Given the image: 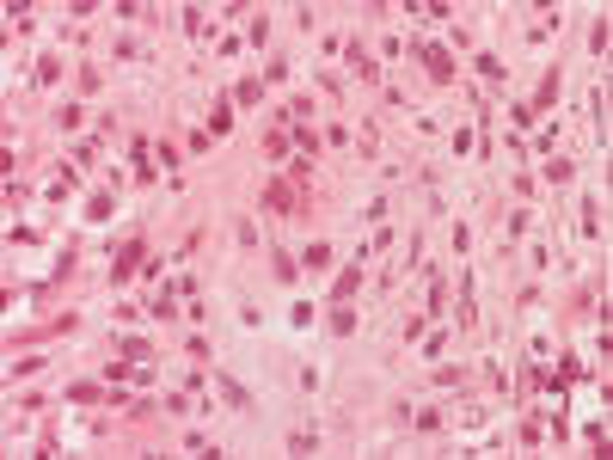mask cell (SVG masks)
<instances>
[{
  "instance_id": "6da1fadb",
  "label": "cell",
  "mask_w": 613,
  "mask_h": 460,
  "mask_svg": "<svg viewBox=\"0 0 613 460\" xmlns=\"http://www.w3.org/2000/svg\"><path fill=\"white\" fill-rule=\"evenodd\" d=\"M264 203H270V209H294V203H301V196H294V190H288V184H270V196H264Z\"/></svg>"
},
{
  "instance_id": "7a4b0ae2",
  "label": "cell",
  "mask_w": 613,
  "mask_h": 460,
  "mask_svg": "<svg viewBox=\"0 0 613 460\" xmlns=\"http://www.w3.org/2000/svg\"><path fill=\"white\" fill-rule=\"evenodd\" d=\"M424 62H429V74H435V80H448V55H442V49H424Z\"/></svg>"
}]
</instances>
